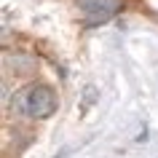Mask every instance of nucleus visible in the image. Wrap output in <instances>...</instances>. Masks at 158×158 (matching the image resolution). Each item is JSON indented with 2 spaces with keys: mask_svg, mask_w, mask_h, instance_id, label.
<instances>
[{
  "mask_svg": "<svg viewBox=\"0 0 158 158\" xmlns=\"http://www.w3.org/2000/svg\"><path fill=\"white\" fill-rule=\"evenodd\" d=\"M59 99L56 91L46 83H30L24 89H19L11 99V110L19 113L24 118H32V121H46L56 113Z\"/></svg>",
  "mask_w": 158,
  "mask_h": 158,
  "instance_id": "nucleus-1",
  "label": "nucleus"
},
{
  "mask_svg": "<svg viewBox=\"0 0 158 158\" xmlns=\"http://www.w3.org/2000/svg\"><path fill=\"white\" fill-rule=\"evenodd\" d=\"M78 8L83 14L86 27L105 24L110 19L123 11V0H78Z\"/></svg>",
  "mask_w": 158,
  "mask_h": 158,
  "instance_id": "nucleus-2",
  "label": "nucleus"
}]
</instances>
